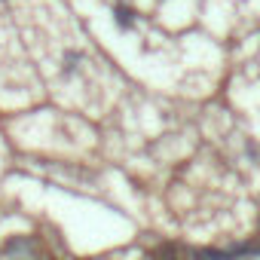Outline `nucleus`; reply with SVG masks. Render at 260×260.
I'll return each instance as SVG.
<instances>
[{
	"label": "nucleus",
	"mask_w": 260,
	"mask_h": 260,
	"mask_svg": "<svg viewBox=\"0 0 260 260\" xmlns=\"http://www.w3.org/2000/svg\"><path fill=\"white\" fill-rule=\"evenodd\" d=\"M116 16H119V22H122V25H132V13H128V10H119Z\"/></svg>",
	"instance_id": "1"
}]
</instances>
